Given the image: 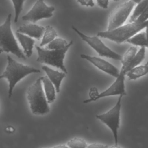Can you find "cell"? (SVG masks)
I'll return each mask as SVG.
<instances>
[{"label": "cell", "mask_w": 148, "mask_h": 148, "mask_svg": "<svg viewBox=\"0 0 148 148\" xmlns=\"http://www.w3.org/2000/svg\"><path fill=\"white\" fill-rule=\"evenodd\" d=\"M72 28L76 33L77 34L83 41L86 42L88 45H90L100 56L110 58L118 61L121 60L122 56L116 53L106 46L98 38V36H87L80 31L73 25L72 26Z\"/></svg>", "instance_id": "52a82bcc"}, {"label": "cell", "mask_w": 148, "mask_h": 148, "mask_svg": "<svg viewBox=\"0 0 148 148\" xmlns=\"http://www.w3.org/2000/svg\"><path fill=\"white\" fill-rule=\"evenodd\" d=\"M42 84L43 86V91L48 103H53L56 98V88L53 84L46 76L41 77Z\"/></svg>", "instance_id": "9a60e30c"}, {"label": "cell", "mask_w": 148, "mask_h": 148, "mask_svg": "<svg viewBox=\"0 0 148 148\" xmlns=\"http://www.w3.org/2000/svg\"><path fill=\"white\" fill-rule=\"evenodd\" d=\"M16 35L24 49L23 53L25 54V57H30L32 54L35 40L32 38L18 32H16Z\"/></svg>", "instance_id": "5bb4252c"}, {"label": "cell", "mask_w": 148, "mask_h": 148, "mask_svg": "<svg viewBox=\"0 0 148 148\" xmlns=\"http://www.w3.org/2000/svg\"><path fill=\"white\" fill-rule=\"evenodd\" d=\"M81 58L85 59L95 66L97 68L103 71L104 72L114 77H117L119 74V70L113 65L106 61L105 60L95 56H91L87 54H82Z\"/></svg>", "instance_id": "8fae6325"}, {"label": "cell", "mask_w": 148, "mask_h": 148, "mask_svg": "<svg viewBox=\"0 0 148 148\" xmlns=\"http://www.w3.org/2000/svg\"><path fill=\"white\" fill-rule=\"evenodd\" d=\"M114 1H119V0H113Z\"/></svg>", "instance_id": "1f68e13d"}, {"label": "cell", "mask_w": 148, "mask_h": 148, "mask_svg": "<svg viewBox=\"0 0 148 148\" xmlns=\"http://www.w3.org/2000/svg\"><path fill=\"white\" fill-rule=\"evenodd\" d=\"M127 42L132 44L135 46H139L141 47H147V39L146 32H138L129 38L127 40Z\"/></svg>", "instance_id": "e0dca14e"}, {"label": "cell", "mask_w": 148, "mask_h": 148, "mask_svg": "<svg viewBox=\"0 0 148 148\" xmlns=\"http://www.w3.org/2000/svg\"><path fill=\"white\" fill-rule=\"evenodd\" d=\"M148 17L147 8L133 22L122 25L110 31H101L97 36L106 38L117 43H121L147 27Z\"/></svg>", "instance_id": "6da1fadb"}, {"label": "cell", "mask_w": 148, "mask_h": 148, "mask_svg": "<svg viewBox=\"0 0 148 148\" xmlns=\"http://www.w3.org/2000/svg\"><path fill=\"white\" fill-rule=\"evenodd\" d=\"M134 5L135 3L131 1L119 5L109 16L108 31L122 25L127 20Z\"/></svg>", "instance_id": "ba28073f"}, {"label": "cell", "mask_w": 148, "mask_h": 148, "mask_svg": "<svg viewBox=\"0 0 148 148\" xmlns=\"http://www.w3.org/2000/svg\"><path fill=\"white\" fill-rule=\"evenodd\" d=\"M43 148H47V147H43Z\"/></svg>", "instance_id": "d6a6232c"}, {"label": "cell", "mask_w": 148, "mask_h": 148, "mask_svg": "<svg viewBox=\"0 0 148 148\" xmlns=\"http://www.w3.org/2000/svg\"><path fill=\"white\" fill-rule=\"evenodd\" d=\"M97 5L101 8L107 9L108 8L109 0H97Z\"/></svg>", "instance_id": "4316f807"}, {"label": "cell", "mask_w": 148, "mask_h": 148, "mask_svg": "<svg viewBox=\"0 0 148 148\" xmlns=\"http://www.w3.org/2000/svg\"><path fill=\"white\" fill-rule=\"evenodd\" d=\"M136 51L137 47L136 46H131L126 51L124 55L122 56V59L121 60L122 64L121 69H123L125 72V73L126 68L135 56V54L136 53Z\"/></svg>", "instance_id": "d6986e66"}, {"label": "cell", "mask_w": 148, "mask_h": 148, "mask_svg": "<svg viewBox=\"0 0 148 148\" xmlns=\"http://www.w3.org/2000/svg\"><path fill=\"white\" fill-rule=\"evenodd\" d=\"M2 52H3V50H2V49L0 47V54H1Z\"/></svg>", "instance_id": "4dcf8cb0"}, {"label": "cell", "mask_w": 148, "mask_h": 148, "mask_svg": "<svg viewBox=\"0 0 148 148\" xmlns=\"http://www.w3.org/2000/svg\"><path fill=\"white\" fill-rule=\"evenodd\" d=\"M131 1H132V2H134V3H139L142 0H130Z\"/></svg>", "instance_id": "f546056e"}, {"label": "cell", "mask_w": 148, "mask_h": 148, "mask_svg": "<svg viewBox=\"0 0 148 148\" xmlns=\"http://www.w3.org/2000/svg\"><path fill=\"white\" fill-rule=\"evenodd\" d=\"M54 10L55 8L47 6L44 0H37L32 8L22 17V20L35 23L39 20L51 17Z\"/></svg>", "instance_id": "9c48e42d"}, {"label": "cell", "mask_w": 148, "mask_h": 148, "mask_svg": "<svg viewBox=\"0 0 148 148\" xmlns=\"http://www.w3.org/2000/svg\"><path fill=\"white\" fill-rule=\"evenodd\" d=\"M125 73V72L123 69H121L119 76L116 77V80L107 89L102 92L99 93L92 101H95L100 98L109 96L117 95L123 96L126 95L127 92L125 88L124 82Z\"/></svg>", "instance_id": "30bf717a"}, {"label": "cell", "mask_w": 148, "mask_h": 148, "mask_svg": "<svg viewBox=\"0 0 148 148\" xmlns=\"http://www.w3.org/2000/svg\"><path fill=\"white\" fill-rule=\"evenodd\" d=\"M42 68L46 73L48 79L53 84L56 92L58 93L60 91L61 82L65 77L66 73L63 72H59L58 71L54 70L45 65H43Z\"/></svg>", "instance_id": "4fadbf2b"}, {"label": "cell", "mask_w": 148, "mask_h": 148, "mask_svg": "<svg viewBox=\"0 0 148 148\" xmlns=\"http://www.w3.org/2000/svg\"><path fill=\"white\" fill-rule=\"evenodd\" d=\"M66 146L69 148H86L87 144L84 139L75 137L68 141Z\"/></svg>", "instance_id": "603a6c76"}, {"label": "cell", "mask_w": 148, "mask_h": 148, "mask_svg": "<svg viewBox=\"0 0 148 148\" xmlns=\"http://www.w3.org/2000/svg\"><path fill=\"white\" fill-rule=\"evenodd\" d=\"M68 43L62 38H55L47 44V48L49 50H60L65 48Z\"/></svg>", "instance_id": "7402d4cb"}, {"label": "cell", "mask_w": 148, "mask_h": 148, "mask_svg": "<svg viewBox=\"0 0 148 148\" xmlns=\"http://www.w3.org/2000/svg\"><path fill=\"white\" fill-rule=\"evenodd\" d=\"M108 148H123V147H121V146H119L118 144H114V145H112V146H111L110 147H108Z\"/></svg>", "instance_id": "f1b7e54d"}, {"label": "cell", "mask_w": 148, "mask_h": 148, "mask_svg": "<svg viewBox=\"0 0 148 148\" xmlns=\"http://www.w3.org/2000/svg\"><path fill=\"white\" fill-rule=\"evenodd\" d=\"M122 97V95H119L116 103L108 111L96 115V117L108 126L112 132L114 144H118V130L120 124V112Z\"/></svg>", "instance_id": "8992f818"}, {"label": "cell", "mask_w": 148, "mask_h": 148, "mask_svg": "<svg viewBox=\"0 0 148 148\" xmlns=\"http://www.w3.org/2000/svg\"><path fill=\"white\" fill-rule=\"evenodd\" d=\"M108 146L99 143H92L87 145L86 148H108Z\"/></svg>", "instance_id": "d4e9b609"}, {"label": "cell", "mask_w": 148, "mask_h": 148, "mask_svg": "<svg viewBox=\"0 0 148 148\" xmlns=\"http://www.w3.org/2000/svg\"><path fill=\"white\" fill-rule=\"evenodd\" d=\"M72 44L73 40H71L65 48L60 50L45 49L36 46L35 47L38 52L36 61L55 66L62 70L65 73H67V70L64 65V60L66 51Z\"/></svg>", "instance_id": "5b68a950"}, {"label": "cell", "mask_w": 148, "mask_h": 148, "mask_svg": "<svg viewBox=\"0 0 148 148\" xmlns=\"http://www.w3.org/2000/svg\"><path fill=\"white\" fill-rule=\"evenodd\" d=\"M82 6H91L93 7L94 6V2L93 0H76Z\"/></svg>", "instance_id": "484cf974"}, {"label": "cell", "mask_w": 148, "mask_h": 148, "mask_svg": "<svg viewBox=\"0 0 148 148\" xmlns=\"http://www.w3.org/2000/svg\"><path fill=\"white\" fill-rule=\"evenodd\" d=\"M145 52L146 47H142L139 50V51L135 54V56L134 57V58L130 62V64L126 68V72L131 69L139 65V64L144 60L145 57Z\"/></svg>", "instance_id": "ffe728a7"}, {"label": "cell", "mask_w": 148, "mask_h": 148, "mask_svg": "<svg viewBox=\"0 0 148 148\" xmlns=\"http://www.w3.org/2000/svg\"><path fill=\"white\" fill-rule=\"evenodd\" d=\"M148 65L147 63H146L143 65L136 66L128 71H127L125 75L128 77L130 80H136L141 76H143L147 73Z\"/></svg>", "instance_id": "2e32d148"}, {"label": "cell", "mask_w": 148, "mask_h": 148, "mask_svg": "<svg viewBox=\"0 0 148 148\" xmlns=\"http://www.w3.org/2000/svg\"><path fill=\"white\" fill-rule=\"evenodd\" d=\"M14 9V19L15 23H17L19 16L23 10V4L25 0H12Z\"/></svg>", "instance_id": "cb8c5ba5"}, {"label": "cell", "mask_w": 148, "mask_h": 148, "mask_svg": "<svg viewBox=\"0 0 148 148\" xmlns=\"http://www.w3.org/2000/svg\"><path fill=\"white\" fill-rule=\"evenodd\" d=\"M51 148H69L66 145H56Z\"/></svg>", "instance_id": "83f0119b"}, {"label": "cell", "mask_w": 148, "mask_h": 148, "mask_svg": "<svg viewBox=\"0 0 148 148\" xmlns=\"http://www.w3.org/2000/svg\"><path fill=\"white\" fill-rule=\"evenodd\" d=\"M12 14H9L5 22L0 25V47L3 51L11 53L20 58L25 60V56L19 47L11 28Z\"/></svg>", "instance_id": "277c9868"}, {"label": "cell", "mask_w": 148, "mask_h": 148, "mask_svg": "<svg viewBox=\"0 0 148 148\" xmlns=\"http://www.w3.org/2000/svg\"><path fill=\"white\" fill-rule=\"evenodd\" d=\"M8 64L5 71L0 75V79L5 78L9 82L8 97L10 98L16 84L26 76L33 73H40V71L32 66L20 63L10 56H7Z\"/></svg>", "instance_id": "7a4b0ae2"}, {"label": "cell", "mask_w": 148, "mask_h": 148, "mask_svg": "<svg viewBox=\"0 0 148 148\" xmlns=\"http://www.w3.org/2000/svg\"><path fill=\"white\" fill-rule=\"evenodd\" d=\"M56 31L50 25H46L45 28V31L43 34V38L40 46H43L49 43L51 41L54 39L57 36Z\"/></svg>", "instance_id": "ac0fdd59"}, {"label": "cell", "mask_w": 148, "mask_h": 148, "mask_svg": "<svg viewBox=\"0 0 148 148\" xmlns=\"http://www.w3.org/2000/svg\"><path fill=\"white\" fill-rule=\"evenodd\" d=\"M45 27L34 23L24 24L20 26L16 32L26 35L31 38L40 39L43 34Z\"/></svg>", "instance_id": "7c38bea8"}, {"label": "cell", "mask_w": 148, "mask_h": 148, "mask_svg": "<svg viewBox=\"0 0 148 148\" xmlns=\"http://www.w3.org/2000/svg\"><path fill=\"white\" fill-rule=\"evenodd\" d=\"M27 98L32 114L43 115L50 112V108L42 87L41 77L28 88Z\"/></svg>", "instance_id": "3957f363"}, {"label": "cell", "mask_w": 148, "mask_h": 148, "mask_svg": "<svg viewBox=\"0 0 148 148\" xmlns=\"http://www.w3.org/2000/svg\"><path fill=\"white\" fill-rule=\"evenodd\" d=\"M148 0H142L135 7L132 14L130 17V23L134 21L147 8Z\"/></svg>", "instance_id": "44dd1931"}]
</instances>
